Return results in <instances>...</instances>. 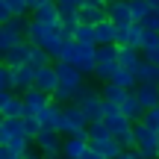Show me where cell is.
Segmentation results:
<instances>
[{"instance_id": "cell-1", "label": "cell", "mask_w": 159, "mask_h": 159, "mask_svg": "<svg viewBox=\"0 0 159 159\" xmlns=\"http://www.w3.org/2000/svg\"><path fill=\"white\" fill-rule=\"evenodd\" d=\"M62 59L65 62H74L77 68L89 77V74H94V68H97V44H83V41L71 39L68 47H65V53H62Z\"/></svg>"}, {"instance_id": "cell-2", "label": "cell", "mask_w": 159, "mask_h": 159, "mask_svg": "<svg viewBox=\"0 0 159 159\" xmlns=\"http://www.w3.org/2000/svg\"><path fill=\"white\" fill-rule=\"evenodd\" d=\"M133 133H136V148H142L150 159H159V130L148 127L144 121H139L133 127Z\"/></svg>"}, {"instance_id": "cell-3", "label": "cell", "mask_w": 159, "mask_h": 159, "mask_svg": "<svg viewBox=\"0 0 159 159\" xmlns=\"http://www.w3.org/2000/svg\"><path fill=\"white\" fill-rule=\"evenodd\" d=\"M89 115L83 112L80 103H65V118H62V133L71 136V133H85L89 130Z\"/></svg>"}, {"instance_id": "cell-4", "label": "cell", "mask_w": 159, "mask_h": 159, "mask_svg": "<svg viewBox=\"0 0 159 159\" xmlns=\"http://www.w3.org/2000/svg\"><path fill=\"white\" fill-rule=\"evenodd\" d=\"M62 142H65V133L62 130H53V127H44L41 124V130L35 133V148L41 150V153H59L62 150Z\"/></svg>"}, {"instance_id": "cell-5", "label": "cell", "mask_w": 159, "mask_h": 159, "mask_svg": "<svg viewBox=\"0 0 159 159\" xmlns=\"http://www.w3.org/2000/svg\"><path fill=\"white\" fill-rule=\"evenodd\" d=\"M89 148H91L89 130H85V133H71V136H65V142H62V153L68 159H83V153Z\"/></svg>"}, {"instance_id": "cell-6", "label": "cell", "mask_w": 159, "mask_h": 159, "mask_svg": "<svg viewBox=\"0 0 159 159\" xmlns=\"http://www.w3.org/2000/svg\"><path fill=\"white\" fill-rule=\"evenodd\" d=\"M33 18H35V21H41L44 27H59V21H62V9H59L56 0H47L44 6L33 9Z\"/></svg>"}, {"instance_id": "cell-7", "label": "cell", "mask_w": 159, "mask_h": 159, "mask_svg": "<svg viewBox=\"0 0 159 159\" xmlns=\"http://www.w3.org/2000/svg\"><path fill=\"white\" fill-rule=\"evenodd\" d=\"M62 118H65V103H56V100H50L39 112V121L44 127H53V130H62Z\"/></svg>"}, {"instance_id": "cell-8", "label": "cell", "mask_w": 159, "mask_h": 159, "mask_svg": "<svg viewBox=\"0 0 159 159\" xmlns=\"http://www.w3.org/2000/svg\"><path fill=\"white\" fill-rule=\"evenodd\" d=\"M24 100H27L30 115H39L41 109H44L47 103L53 100V94H50V91H44V89H39V85H33V89H27V91H24Z\"/></svg>"}, {"instance_id": "cell-9", "label": "cell", "mask_w": 159, "mask_h": 159, "mask_svg": "<svg viewBox=\"0 0 159 159\" xmlns=\"http://www.w3.org/2000/svg\"><path fill=\"white\" fill-rule=\"evenodd\" d=\"M30 50H33V41H30V39H21L12 50L3 53V62L12 65V68H15V65H24V62H30Z\"/></svg>"}, {"instance_id": "cell-10", "label": "cell", "mask_w": 159, "mask_h": 159, "mask_svg": "<svg viewBox=\"0 0 159 159\" xmlns=\"http://www.w3.org/2000/svg\"><path fill=\"white\" fill-rule=\"evenodd\" d=\"M59 83H62V80H59L56 62L47 65V68H39V71H35V85H39V89H44V91H50V94L59 89Z\"/></svg>"}, {"instance_id": "cell-11", "label": "cell", "mask_w": 159, "mask_h": 159, "mask_svg": "<svg viewBox=\"0 0 159 159\" xmlns=\"http://www.w3.org/2000/svg\"><path fill=\"white\" fill-rule=\"evenodd\" d=\"M35 65H30V62H24V65H15V91H27V89H33L35 85Z\"/></svg>"}, {"instance_id": "cell-12", "label": "cell", "mask_w": 159, "mask_h": 159, "mask_svg": "<svg viewBox=\"0 0 159 159\" xmlns=\"http://www.w3.org/2000/svg\"><path fill=\"white\" fill-rule=\"evenodd\" d=\"M56 71H59V80L62 83H68V85H83V80H85V74L77 68L74 62H65V59H56Z\"/></svg>"}, {"instance_id": "cell-13", "label": "cell", "mask_w": 159, "mask_h": 159, "mask_svg": "<svg viewBox=\"0 0 159 159\" xmlns=\"http://www.w3.org/2000/svg\"><path fill=\"white\" fill-rule=\"evenodd\" d=\"M133 91H136V97L142 100V106H144V109L159 106V85H156V83H139Z\"/></svg>"}, {"instance_id": "cell-14", "label": "cell", "mask_w": 159, "mask_h": 159, "mask_svg": "<svg viewBox=\"0 0 159 159\" xmlns=\"http://www.w3.org/2000/svg\"><path fill=\"white\" fill-rule=\"evenodd\" d=\"M109 18H112L115 24H121V27L133 24V21H136V15H133L130 0H118V3H109Z\"/></svg>"}, {"instance_id": "cell-15", "label": "cell", "mask_w": 159, "mask_h": 159, "mask_svg": "<svg viewBox=\"0 0 159 159\" xmlns=\"http://www.w3.org/2000/svg\"><path fill=\"white\" fill-rule=\"evenodd\" d=\"M121 112H124L133 124H139V121H144V112H148V109L142 106V100L136 97V91H130V94H127V100L121 103Z\"/></svg>"}, {"instance_id": "cell-16", "label": "cell", "mask_w": 159, "mask_h": 159, "mask_svg": "<svg viewBox=\"0 0 159 159\" xmlns=\"http://www.w3.org/2000/svg\"><path fill=\"white\" fill-rule=\"evenodd\" d=\"M133 71H136L139 83H156V85H159V65H156V62H150L148 56H142V62H139Z\"/></svg>"}, {"instance_id": "cell-17", "label": "cell", "mask_w": 159, "mask_h": 159, "mask_svg": "<svg viewBox=\"0 0 159 159\" xmlns=\"http://www.w3.org/2000/svg\"><path fill=\"white\" fill-rule=\"evenodd\" d=\"M77 12H80V21L83 24H100V21L109 18V6H89V3H83Z\"/></svg>"}, {"instance_id": "cell-18", "label": "cell", "mask_w": 159, "mask_h": 159, "mask_svg": "<svg viewBox=\"0 0 159 159\" xmlns=\"http://www.w3.org/2000/svg\"><path fill=\"white\" fill-rule=\"evenodd\" d=\"M118 68H121L118 59H100V62H97V68H94V80H97V83H112Z\"/></svg>"}, {"instance_id": "cell-19", "label": "cell", "mask_w": 159, "mask_h": 159, "mask_svg": "<svg viewBox=\"0 0 159 159\" xmlns=\"http://www.w3.org/2000/svg\"><path fill=\"white\" fill-rule=\"evenodd\" d=\"M18 133H24V118H0V144H6Z\"/></svg>"}, {"instance_id": "cell-20", "label": "cell", "mask_w": 159, "mask_h": 159, "mask_svg": "<svg viewBox=\"0 0 159 159\" xmlns=\"http://www.w3.org/2000/svg\"><path fill=\"white\" fill-rule=\"evenodd\" d=\"M142 56H144V53L139 50V47H130V44H121V50H118L121 68H136V65L142 62Z\"/></svg>"}, {"instance_id": "cell-21", "label": "cell", "mask_w": 159, "mask_h": 159, "mask_svg": "<svg viewBox=\"0 0 159 159\" xmlns=\"http://www.w3.org/2000/svg\"><path fill=\"white\" fill-rule=\"evenodd\" d=\"M100 91H103V97H106V100H112V103H124L127 94H130L133 89H124V85H118V83H103Z\"/></svg>"}, {"instance_id": "cell-22", "label": "cell", "mask_w": 159, "mask_h": 159, "mask_svg": "<svg viewBox=\"0 0 159 159\" xmlns=\"http://www.w3.org/2000/svg\"><path fill=\"white\" fill-rule=\"evenodd\" d=\"M53 62H56V59H53L41 44H33V50H30V65H35V68H47V65H53Z\"/></svg>"}, {"instance_id": "cell-23", "label": "cell", "mask_w": 159, "mask_h": 159, "mask_svg": "<svg viewBox=\"0 0 159 159\" xmlns=\"http://www.w3.org/2000/svg\"><path fill=\"white\" fill-rule=\"evenodd\" d=\"M33 142H35L33 136H27V133H18V136H12L9 142H6V148H9V150H15L18 156H24V153L30 150V144H33Z\"/></svg>"}, {"instance_id": "cell-24", "label": "cell", "mask_w": 159, "mask_h": 159, "mask_svg": "<svg viewBox=\"0 0 159 159\" xmlns=\"http://www.w3.org/2000/svg\"><path fill=\"white\" fill-rule=\"evenodd\" d=\"M112 83L124 85V89H136V85H139V77H136V71H133V68H118Z\"/></svg>"}, {"instance_id": "cell-25", "label": "cell", "mask_w": 159, "mask_h": 159, "mask_svg": "<svg viewBox=\"0 0 159 159\" xmlns=\"http://www.w3.org/2000/svg\"><path fill=\"white\" fill-rule=\"evenodd\" d=\"M74 97H77V85H68V83H59V89L53 91L56 103H74Z\"/></svg>"}, {"instance_id": "cell-26", "label": "cell", "mask_w": 159, "mask_h": 159, "mask_svg": "<svg viewBox=\"0 0 159 159\" xmlns=\"http://www.w3.org/2000/svg\"><path fill=\"white\" fill-rule=\"evenodd\" d=\"M0 89L3 91H15V68L12 65H0Z\"/></svg>"}, {"instance_id": "cell-27", "label": "cell", "mask_w": 159, "mask_h": 159, "mask_svg": "<svg viewBox=\"0 0 159 159\" xmlns=\"http://www.w3.org/2000/svg\"><path fill=\"white\" fill-rule=\"evenodd\" d=\"M74 39L83 41V44H97V39H94V24H80L77 33H74Z\"/></svg>"}, {"instance_id": "cell-28", "label": "cell", "mask_w": 159, "mask_h": 159, "mask_svg": "<svg viewBox=\"0 0 159 159\" xmlns=\"http://www.w3.org/2000/svg\"><path fill=\"white\" fill-rule=\"evenodd\" d=\"M159 47V30H148L144 27V39H142V53H150Z\"/></svg>"}, {"instance_id": "cell-29", "label": "cell", "mask_w": 159, "mask_h": 159, "mask_svg": "<svg viewBox=\"0 0 159 159\" xmlns=\"http://www.w3.org/2000/svg\"><path fill=\"white\" fill-rule=\"evenodd\" d=\"M18 41H21V35H15V33H9V30H3V27H0V53L12 50Z\"/></svg>"}, {"instance_id": "cell-30", "label": "cell", "mask_w": 159, "mask_h": 159, "mask_svg": "<svg viewBox=\"0 0 159 159\" xmlns=\"http://www.w3.org/2000/svg\"><path fill=\"white\" fill-rule=\"evenodd\" d=\"M130 6H133V15H136V21H142V18L148 15L150 9H153V3H150V0H130Z\"/></svg>"}, {"instance_id": "cell-31", "label": "cell", "mask_w": 159, "mask_h": 159, "mask_svg": "<svg viewBox=\"0 0 159 159\" xmlns=\"http://www.w3.org/2000/svg\"><path fill=\"white\" fill-rule=\"evenodd\" d=\"M121 44H97V62L100 59H118Z\"/></svg>"}, {"instance_id": "cell-32", "label": "cell", "mask_w": 159, "mask_h": 159, "mask_svg": "<svg viewBox=\"0 0 159 159\" xmlns=\"http://www.w3.org/2000/svg\"><path fill=\"white\" fill-rule=\"evenodd\" d=\"M0 3L9 6L12 15H27V12H30V3H27V0H0Z\"/></svg>"}, {"instance_id": "cell-33", "label": "cell", "mask_w": 159, "mask_h": 159, "mask_svg": "<svg viewBox=\"0 0 159 159\" xmlns=\"http://www.w3.org/2000/svg\"><path fill=\"white\" fill-rule=\"evenodd\" d=\"M39 130H41V121H39V115H27V118H24V133L35 139V133H39Z\"/></svg>"}, {"instance_id": "cell-34", "label": "cell", "mask_w": 159, "mask_h": 159, "mask_svg": "<svg viewBox=\"0 0 159 159\" xmlns=\"http://www.w3.org/2000/svg\"><path fill=\"white\" fill-rule=\"evenodd\" d=\"M142 24H144L148 30H159V6H153V9L142 18Z\"/></svg>"}, {"instance_id": "cell-35", "label": "cell", "mask_w": 159, "mask_h": 159, "mask_svg": "<svg viewBox=\"0 0 159 159\" xmlns=\"http://www.w3.org/2000/svg\"><path fill=\"white\" fill-rule=\"evenodd\" d=\"M144 124L153 127V130H159V106H153V109H148V112H144Z\"/></svg>"}, {"instance_id": "cell-36", "label": "cell", "mask_w": 159, "mask_h": 159, "mask_svg": "<svg viewBox=\"0 0 159 159\" xmlns=\"http://www.w3.org/2000/svg\"><path fill=\"white\" fill-rule=\"evenodd\" d=\"M56 3H59V9H74V12H77L85 0H56Z\"/></svg>"}, {"instance_id": "cell-37", "label": "cell", "mask_w": 159, "mask_h": 159, "mask_svg": "<svg viewBox=\"0 0 159 159\" xmlns=\"http://www.w3.org/2000/svg\"><path fill=\"white\" fill-rule=\"evenodd\" d=\"M83 159H106V156H103L100 150H94V148H89V150H85V153H83Z\"/></svg>"}, {"instance_id": "cell-38", "label": "cell", "mask_w": 159, "mask_h": 159, "mask_svg": "<svg viewBox=\"0 0 159 159\" xmlns=\"http://www.w3.org/2000/svg\"><path fill=\"white\" fill-rule=\"evenodd\" d=\"M24 159H47V156L41 153V150H39V153H35V150H27V153H24Z\"/></svg>"}, {"instance_id": "cell-39", "label": "cell", "mask_w": 159, "mask_h": 159, "mask_svg": "<svg viewBox=\"0 0 159 159\" xmlns=\"http://www.w3.org/2000/svg\"><path fill=\"white\" fill-rule=\"evenodd\" d=\"M144 56H148L150 62H156V65H159V47H156V50H150V53H144Z\"/></svg>"}, {"instance_id": "cell-40", "label": "cell", "mask_w": 159, "mask_h": 159, "mask_svg": "<svg viewBox=\"0 0 159 159\" xmlns=\"http://www.w3.org/2000/svg\"><path fill=\"white\" fill-rule=\"evenodd\" d=\"M27 3H30V12H33V9H39V6H44L47 0H27Z\"/></svg>"}, {"instance_id": "cell-41", "label": "cell", "mask_w": 159, "mask_h": 159, "mask_svg": "<svg viewBox=\"0 0 159 159\" xmlns=\"http://www.w3.org/2000/svg\"><path fill=\"white\" fill-rule=\"evenodd\" d=\"M89 6H106V0H85Z\"/></svg>"}, {"instance_id": "cell-42", "label": "cell", "mask_w": 159, "mask_h": 159, "mask_svg": "<svg viewBox=\"0 0 159 159\" xmlns=\"http://www.w3.org/2000/svg\"><path fill=\"white\" fill-rule=\"evenodd\" d=\"M115 159H130V153H127V150H124V153H121V156H115Z\"/></svg>"}, {"instance_id": "cell-43", "label": "cell", "mask_w": 159, "mask_h": 159, "mask_svg": "<svg viewBox=\"0 0 159 159\" xmlns=\"http://www.w3.org/2000/svg\"><path fill=\"white\" fill-rule=\"evenodd\" d=\"M109 3H118V0H106V6H109Z\"/></svg>"}, {"instance_id": "cell-44", "label": "cell", "mask_w": 159, "mask_h": 159, "mask_svg": "<svg viewBox=\"0 0 159 159\" xmlns=\"http://www.w3.org/2000/svg\"><path fill=\"white\" fill-rule=\"evenodd\" d=\"M18 159H24V156H18Z\"/></svg>"}]
</instances>
